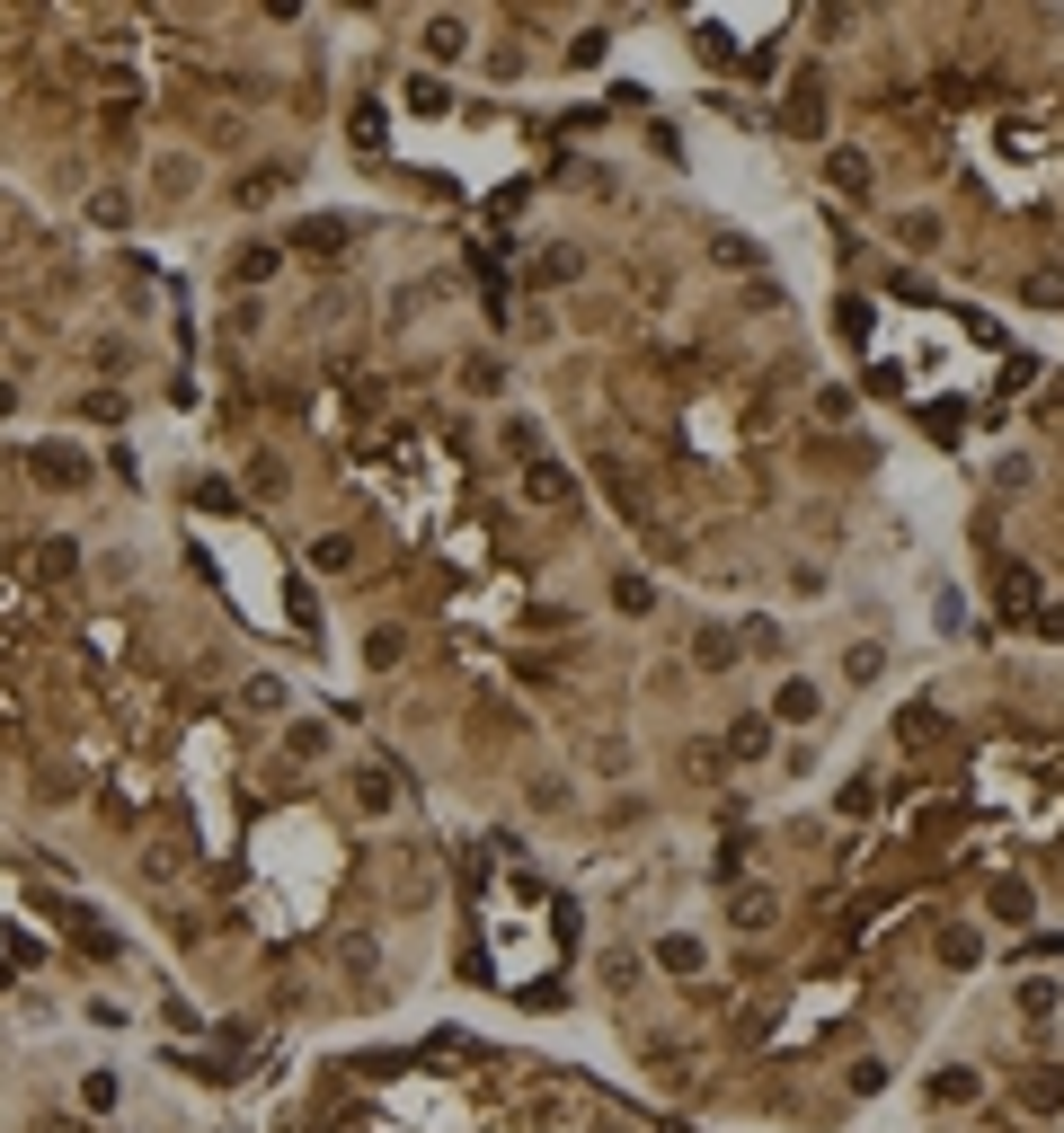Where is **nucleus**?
Instances as JSON below:
<instances>
[{"instance_id": "obj_1", "label": "nucleus", "mask_w": 1064, "mask_h": 1133, "mask_svg": "<svg viewBox=\"0 0 1064 1133\" xmlns=\"http://www.w3.org/2000/svg\"><path fill=\"white\" fill-rule=\"evenodd\" d=\"M816 709H825V700H816V683H781V718H789V726H807Z\"/></svg>"}, {"instance_id": "obj_2", "label": "nucleus", "mask_w": 1064, "mask_h": 1133, "mask_svg": "<svg viewBox=\"0 0 1064 1133\" xmlns=\"http://www.w3.org/2000/svg\"><path fill=\"white\" fill-rule=\"evenodd\" d=\"M426 45H435V54H461L470 36H461V18H426Z\"/></svg>"}, {"instance_id": "obj_3", "label": "nucleus", "mask_w": 1064, "mask_h": 1133, "mask_svg": "<svg viewBox=\"0 0 1064 1133\" xmlns=\"http://www.w3.org/2000/svg\"><path fill=\"white\" fill-rule=\"evenodd\" d=\"M657 966H675V974H692V966H701V939H665V948H657Z\"/></svg>"}, {"instance_id": "obj_4", "label": "nucleus", "mask_w": 1064, "mask_h": 1133, "mask_svg": "<svg viewBox=\"0 0 1064 1133\" xmlns=\"http://www.w3.org/2000/svg\"><path fill=\"white\" fill-rule=\"evenodd\" d=\"M346 559H355V541H346V532H329V541H311V567H346Z\"/></svg>"}, {"instance_id": "obj_5", "label": "nucleus", "mask_w": 1064, "mask_h": 1133, "mask_svg": "<svg viewBox=\"0 0 1064 1133\" xmlns=\"http://www.w3.org/2000/svg\"><path fill=\"white\" fill-rule=\"evenodd\" d=\"M736 921L763 930V921H772V895H763V886H754V895H736Z\"/></svg>"}]
</instances>
